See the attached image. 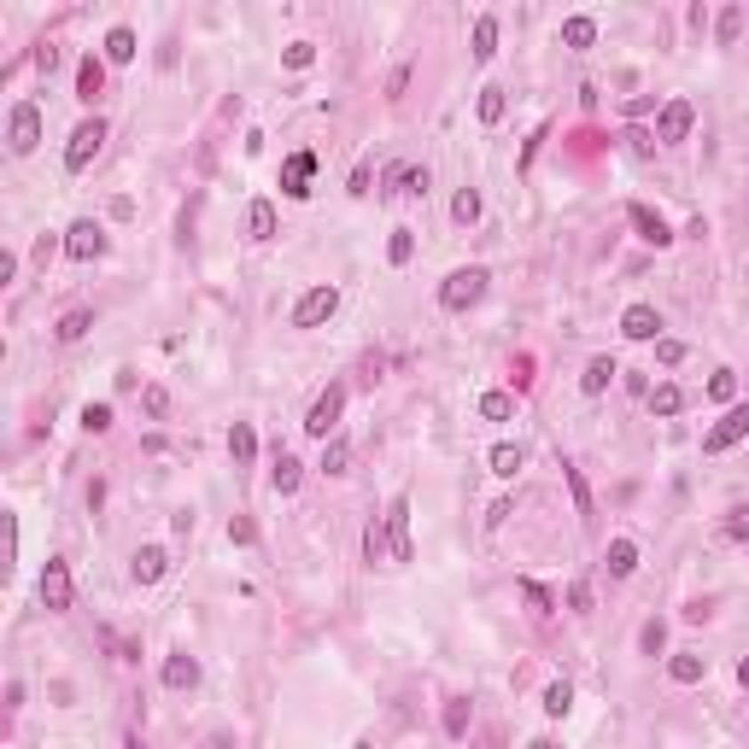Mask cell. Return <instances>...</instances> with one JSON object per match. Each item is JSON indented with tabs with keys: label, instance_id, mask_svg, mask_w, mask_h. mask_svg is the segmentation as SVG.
Segmentation results:
<instances>
[{
	"label": "cell",
	"instance_id": "cell-49",
	"mask_svg": "<svg viewBox=\"0 0 749 749\" xmlns=\"http://www.w3.org/2000/svg\"><path fill=\"white\" fill-rule=\"evenodd\" d=\"M568 603H574V609H592V586L580 580V586H574V592H568Z\"/></svg>",
	"mask_w": 749,
	"mask_h": 749
},
{
	"label": "cell",
	"instance_id": "cell-8",
	"mask_svg": "<svg viewBox=\"0 0 749 749\" xmlns=\"http://www.w3.org/2000/svg\"><path fill=\"white\" fill-rule=\"evenodd\" d=\"M691 124H697L691 100H667V106H662V117H656V141H662V147H679L685 135H691Z\"/></svg>",
	"mask_w": 749,
	"mask_h": 749
},
{
	"label": "cell",
	"instance_id": "cell-15",
	"mask_svg": "<svg viewBox=\"0 0 749 749\" xmlns=\"http://www.w3.org/2000/svg\"><path fill=\"white\" fill-rule=\"evenodd\" d=\"M299 481H305V463H299L293 451H275V474H269V486H275L282 498H293Z\"/></svg>",
	"mask_w": 749,
	"mask_h": 749
},
{
	"label": "cell",
	"instance_id": "cell-52",
	"mask_svg": "<svg viewBox=\"0 0 749 749\" xmlns=\"http://www.w3.org/2000/svg\"><path fill=\"white\" fill-rule=\"evenodd\" d=\"M124 749H141V737H129V744H124Z\"/></svg>",
	"mask_w": 749,
	"mask_h": 749
},
{
	"label": "cell",
	"instance_id": "cell-44",
	"mask_svg": "<svg viewBox=\"0 0 749 749\" xmlns=\"http://www.w3.org/2000/svg\"><path fill=\"white\" fill-rule=\"evenodd\" d=\"M398 182H404V194H410V199H422V194H427V182H434V176H427V170H416V164H410V170H398Z\"/></svg>",
	"mask_w": 749,
	"mask_h": 749
},
{
	"label": "cell",
	"instance_id": "cell-40",
	"mask_svg": "<svg viewBox=\"0 0 749 749\" xmlns=\"http://www.w3.org/2000/svg\"><path fill=\"white\" fill-rule=\"evenodd\" d=\"M386 258H393V264H410V258H416V235H410V228H393V241H386Z\"/></svg>",
	"mask_w": 749,
	"mask_h": 749
},
{
	"label": "cell",
	"instance_id": "cell-5",
	"mask_svg": "<svg viewBox=\"0 0 749 749\" xmlns=\"http://www.w3.org/2000/svg\"><path fill=\"white\" fill-rule=\"evenodd\" d=\"M36 141H42V106H12V117H6V147L12 153H36Z\"/></svg>",
	"mask_w": 749,
	"mask_h": 749
},
{
	"label": "cell",
	"instance_id": "cell-51",
	"mask_svg": "<svg viewBox=\"0 0 749 749\" xmlns=\"http://www.w3.org/2000/svg\"><path fill=\"white\" fill-rule=\"evenodd\" d=\"M737 679H744V685H749V656H744V662H737Z\"/></svg>",
	"mask_w": 749,
	"mask_h": 749
},
{
	"label": "cell",
	"instance_id": "cell-46",
	"mask_svg": "<svg viewBox=\"0 0 749 749\" xmlns=\"http://www.w3.org/2000/svg\"><path fill=\"white\" fill-rule=\"evenodd\" d=\"M445 732H451V737L468 732V703H445Z\"/></svg>",
	"mask_w": 749,
	"mask_h": 749
},
{
	"label": "cell",
	"instance_id": "cell-2",
	"mask_svg": "<svg viewBox=\"0 0 749 749\" xmlns=\"http://www.w3.org/2000/svg\"><path fill=\"white\" fill-rule=\"evenodd\" d=\"M744 439H749V404H732V410L703 434V451L721 457V451H732V445H744Z\"/></svg>",
	"mask_w": 749,
	"mask_h": 749
},
{
	"label": "cell",
	"instance_id": "cell-48",
	"mask_svg": "<svg viewBox=\"0 0 749 749\" xmlns=\"http://www.w3.org/2000/svg\"><path fill=\"white\" fill-rule=\"evenodd\" d=\"M228 538H235V545H252V538H258V527H252V522H241V515H235V522H228Z\"/></svg>",
	"mask_w": 749,
	"mask_h": 749
},
{
	"label": "cell",
	"instance_id": "cell-10",
	"mask_svg": "<svg viewBox=\"0 0 749 749\" xmlns=\"http://www.w3.org/2000/svg\"><path fill=\"white\" fill-rule=\"evenodd\" d=\"M42 603L53 609H71V568L59 562V556H47V568H42Z\"/></svg>",
	"mask_w": 749,
	"mask_h": 749
},
{
	"label": "cell",
	"instance_id": "cell-6",
	"mask_svg": "<svg viewBox=\"0 0 749 749\" xmlns=\"http://www.w3.org/2000/svg\"><path fill=\"white\" fill-rule=\"evenodd\" d=\"M339 410H346V386L334 381V386H328V393L311 404V416H305V434H311V439H328V434L339 427Z\"/></svg>",
	"mask_w": 749,
	"mask_h": 749
},
{
	"label": "cell",
	"instance_id": "cell-1",
	"mask_svg": "<svg viewBox=\"0 0 749 749\" xmlns=\"http://www.w3.org/2000/svg\"><path fill=\"white\" fill-rule=\"evenodd\" d=\"M486 287H492V275H486L481 264H468V269H451V275L439 282V305H445V311H451V316H463L468 305H481V299H486Z\"/></svg>",
	"mask_w": 749,
	"mask_h": 749
},
{
	"label": "cell",
	"instance_id": "cell-7",
	"mask_svg": "<svg viewBox=\"0 0 749 749\" xmlns=\"http://www.w3.org/2000/svg\"><path fill=\"white\" fill-rule=\"evenodd\" d=\"M100 252H106V228H100L94 217L71 223V235H65V258H76V264H94Z\"/></svg>",
	"mask_w": 749,
	"mask_h": 749
},
{
	"label": "cell",
	"instance_id": "cell-38",
	"mask_svg": "<svg viewBox=\"0 0 749 749\" xmlns=\"http://www.w3.org/2000/svg\"><path fill=\"white\" fill-rule=\"evenodd\" d=\"M714 36H721V47H732L737 36H744V6H726L721 24H714Z\"/></svg>",
	"mask_w": 749,
	"mask_h": 749
},
{
	"label": "cell",
	"instance_id": "cell-25",
	"mask_svg": "<svg viewBox=\"0 0 749 749\" xmlns=\"http://www.w3.org/2000/svg\"><path fill=\"white\" fill-rule=\"evenodd\" d=\"M522 445H492V474L498 481H515V474H522Z\"/></svg>",
	"mask_w": 749,
	"mask_h": 749
},
{
	"label": "cell",
	"instance_id": "cell-30",
	"mask_svg": "<svg viewBox=\"0 0 749 749\" xmlns=\"http://www.w3.org/2000/svg\"><path fill=\"white\" fill-rule=\"evenodd\" d=\"M562 42H568V47H592V42H597V18H586V12L568 18V24H562Z\"/></svg>",
	"mask_w": 749,
	"mask_h": 749
},
{
	"label": "cell",
	"instance_id": "cell-50",
	"mask_svg": "<svg viewBox=\"0 0 749 749\" xmlns=\"http://www.w3.org/2000/svg\"><path fill=\"white\" fill-rule=\"evenodd\" d=\"M527 749H562V744H551V737H538V744H527Z\"/></svg>",
	"mask_w": 749,
	"mask_h": 749
},
{
	"label": "cell",
	"instance_id": "cell-42",
	"mask_svg": "<svg viewBox=\"0 0 749 749\" xmlns=\"http://www.w3.org/2000/svg\"><path fill=\"white\" fill-rule=\"evenodd\" d=\"M638 644H644V656H662V644H667V626H662V621H644Z\"/></svg>",
	"mask_w": 749,
	"mask_h": 749
},
{
	"label": "cell",
	"instance_id": "cell-39",
	"mask_svg": "<svg viewBox=\"0 0 749 749\" xmlns=\"http://www.w3.org/2000/svg\"><path fill=\"white\" fill-rule=\"evenodd\" d=\"M282 65H287V71H311V65H316V47L311 42H287Z\"/></svg>",
	"mask_w": 749,
	"mask_h": 749
},
{
	"label": "cell",
	"instance_id": "cell-31",
	"mask_svg": "<svg viewBox=\"0 0 749 749\" xmlns=\"http://www.w3.org/2000/svg\"><path fill=\"white\" fill-rule=\"evenodd\" d=\"M474 112H481V124H504L509 94H504V88H481V106H474Z\"/></svg>",
	"mask_w": 749,
	"mask_h": 749
},
{
	"label": "cell",
	"instance_id": "cell-26",
	"mask_svg": "<svg viewBox=\"0 0 749 749\" xmlns=\"http://www.w3.org/2000/svg\"><path fill=\"white\" fill-rule=\"evenodd\" d=\"M106 59H112V65H129V59H135V29L129 24H117L112 36H106Z\"/></svg>",
	"mask_w": 749,
	"mask_h": 749
},
{
	"label": "cell",
	"instance_id": "cell-22",
	"mask_svg": "<svg viewBox=\"0 0 749 749\" xmlns=\"http://www.w3.org/2000/svg\"><path fill=\"white\" fill-rule=\"evenodd\" d=\"M603 562H609V574H615V580H626V574L638 568V545H633V538H615Z\"/></svg>",
	"mask_w": 749,
	"mask_h": 749
},
{
	"label": "cell",
	"instance_id": "cell-34",
	"mask_svg": "<svg viewBox=\"0 0 749 749\" xmlns=\"http://www.w3.org/2000/svg\"><path fill=\"white\" fill-rule=\"evenodd\" d=\"M346 463H352V445L334 434V439L323 445V474H346Z\"/></svg>",
	"mask_w": 749,
	"mask_h": 749
},
{
	"label": "cell",
	"instance_id": "cell-47",
	"mask_svg": "<svg viewBox=\"0 0 749 749\" xmlns=\"http://www.w3.org/2000/svg\"><path fill=\"white\" fill-rule=\"evenodd\" d=\"M656 357L673 369V363H685V346H679V339H656Z\"/></svg>",
	"mask_w": 749,
	"mask_h": 749
},
{
	"label": "cell",
	"instance_id": "cell-18",
	"mask_svg": "<svg viewBox=\"0 0 749 749\" xmlns=\"http://www.w3.org/2000/svg\"><path fill=\"white\" fill-rule=\"evenodd\" d=\"M615 375H621V369H615V357H592V363H586V375H580V393H609V381H615Z\"/></svg>",
	"mask_w": 749,
	"mask_h": 749
},
{
	"label": "cell",
	"instance_id": "cell-37",
	"mask_svg": "<svg viewBox=\"0 0 749 749\" xmlns=\"http://www.w3.org/2000/svg\"><path fill=\"white\" fill-rule=\"evenodd\" d=\"M708 398H714V404H732V398H737V375H732V369H714V375H708Z\"/></svg>",
	"mask_w": 749,
	"mask_h": 749
},
{
	"label": "cell",
	"instance_id": "cell-17",
	"mask_svg": "<svg viewBox=\"0 0 749 749\" xmlns=\"http://www.w3.org/2000/svg\"><path fill=\"white\" fill-rule=\"evenodd\" d=\"M164 568H170V556L158 551V545H141V551H135V580H141V586H158V580H164Z\"/></svg>",
	"mask_w": 749,
	"mask_h": 749
},
{
	"label": "cell",
	"instance_id": "cell-21",
	"mask_svg": "<svg viewBox=\"0 0 749 749\" xmlns=\"http://www.w3.org/2000/svg\"><path fill=\"white\" fill-rule=\"evenodd\" d=\"M164 685H170V691L199 685V662H194V656H170V662H164Z\"/></svg>",
	"mask_w": 749,
	"mask_h": 749
},
{
	"label": "cell",
	"instance_id": "cell-41",
	"mask_svg": "<svg viewBox=\"0 0 749 749\" xmlns=\"http://www.w3.org/2000/svg\"><path fill=\"white\" fill-rule=\"evenodd\" d=\"M141 410L153 416V422H164V416H170V393H164V386H147V393H141Z\"/></svg>",
	"mask_w": 749,
	"mask_h": 749
},
{
	"label": "cell",
	"instance_id": "cell-23",
	"mask_svg": "<svg viewBox=\"0 0 749 749\" xmlns=\"http://www.w3.org/2000/svg\"><path fill=\"white\" fill-rule=\"evenodd\" d=\"M246 228H252V241H275V205H269V199H252Z\"/></svg>",
	"mask_w": 749,
	"mask_h": 749
},
{
	"label": "cell",
	"instance_id": "cell-13",
	"mask_svg": "<svg viewBox=\"0 0 749 749\" xmlns=\"http://www.w3.org/2000/svg\"><path fill=\"white\" fill-rule=\"evenodd\" d=\"M621 334H626V339H656V334H662V316H656V305H626V311H621Z\"/></svg>",
	"mask_w": 749,
	"mask_h": 749
},
{
	"label": "cell",
	"instance_id": "cell-35",
	"mask_svg": "<svg viewBox=\"0 0 749 749\" xmlns=\"http://www.w3.org/2000/svg\"><path fill=\"white\" fill-rule=\"evenodd\" d=\"M481 416L486 422H509V416H515V398L509 393H481Z\"/></svg>",
	"mask_w": 749,
	"mask_h": 749
},
{
	"label": "cell",
	"instance_id": "cell-29",
	"mask_svg": "<svg viewBox=\"0 0 749 749\" xmlns=\"http://www.w3.org/2000/svg\"><path fill=\"white\" fill-rule=\"evenodd\" d=\"M721 538H726V545H749V504L726 509V522H721Z\"/></svg>",
	"mask_w": 749,
	"mask_h": 749
},
{
	"label": "cell",
	"instance_id": "cell-16",
	"mask_svg": "<svg viewBox=\"0 0 749 749\" xmlns=\"http://www.w3.org/2000/svg\"><path fill=\"white\" fill-rule=\"evenodd\" d=\"M88 328H94V311H88V305H76V311H65V316H59L53 339H59V346H76V339H83Z\"/></svg>",
	"mask_w": 749,
	"mask_h": 749
},
{
	"label": "cell",
	"instance_id": "cell-4",
	"mask_svg": "<svg viewBox=\"0 0 749 749\" xmlns=\"http://www.w3.org/2000/svg\"><path fill=\"white\" fill-rule=\"evenodd\" d=\"M334 311H339V287L323 282V287H311V293L293 305V328H323Z\"/></svg>",
	"mask_w": 749,
	"mask_h": 749
},
{
	"label": "cell",
	"instance_id": "cell-3",
	"mask_svg": "<svg viewBox=\"0 0 749 749\" xmlns=\"http://www.w3.org/2000/svg\"><path fill=\"white\" fill-rule=\"evenodd\" d=\"M100 147H106V124H100V117H83V124L71 129V147H65V170H88Z\"/></svg>",
	"mask_w": 749,
	"mask_h": 749
},
{
	"label": "cell",
	"instance_id": "cell-12",
	"mask_svg": "<svg viewBox=\"0 0 749 749\" xmlns=\"http://www.w3.org/2000/svg\"><path fill=\"white\" fill-rule=\"evenodd\" d=\"M626 217H633L638 241H650V246H667V241H673V228H667L662 211H650V205H638V199H633V205H626Z\"/></svg>",
	"mask_w": 749,
	"mask_h": 749
},
{
	"label": "cell",
	"instance_id": "cell-24",
	"mask_svg": "<svg viewBox=\"0 0 749 749\" xmlns=\"http://www.w3.org/2000/svg\"><path fill=\"white\" fill-rule=\"evenodd\" d=\"M644 404H650L656 416H679V410H685V393H679L673 381H662V386H650V398H644Z\"/></svg>",
	"mask_w": 749,
	"mask_h": 749
},
{
	"label": "cell",
	"instance_id": "cell-36",
	"mask_svg": "<svg viewBox=\"0 0 749 749\" xmlns=\"http://www.w3.org/2000/svg\"><path fill=\"white\" fill-rule=\"evenodd\" d=\"M451 217H457V223H481V194H474V187H463V194H457L451 199Z\"/></svg>",
	"mask_w": 749,
	"mask_h": 749
},
{
	"label": "cell",
	"instance_id": "cell-20",
	"mask_svg": "<svg viewBox=\"0 0 749 749\" xmlns=\"http://www.w3.org/2000/svg\"><path fill=\"white\" fill-rule=\"evenodd\" d=\"M228 457H235L241 468L258 457V434H252V422H235V427H228Z\"/></svg>",
	"mask_w": 749,
	"mask_h": 749
},
{
	"label": "cell",
	"instance_id": "cell-19",
	"mask_svg": "<svg viewBox=\"0 0 749 749\" xmlns=\"http://www.w3.org/2000/svg\"><path fill=\"white\" fill-rule=\"evenodd\" d=\"M468 53L481 59V65L498 53V18H492V12H481V18H474V42H468Z\"/></svg>",
	"mask_w": 749,
	"mask_h": 749
},
{
	"label": "cell",
	"instance_id": "cell-32",
	"mask_svg": "<svg viewBox=\"0 0 749 749\" xmlns=\"http://www.w3.org/2000/svg\"><path fill=\"white\" fill-rule=\"evenodd\" d=\"M562 481H568V492H574V509L580 515H592V486H586V474L574 463H562Z\"/></svg>",
	"mask_w": 749,
	"mask_h": 749
},
{
	"label": "cell",
	"instance_id": "cell-27",
	"mask_svg": "<svg viewBox=\"0 0 749 749\" xmlns=\"http://www.w3.org/2000/svg\"><path fill=\"white\" fill-rule=\"evenodd\" d=\"M363 556L369 562H386V556H393V545H386V515L363 527Z\"/></svg>",
	"mask_w": 749,
	"mask_h": 749
},
{
	"label": "cell",
	"instance_id": "cell-43",
	"mask_svg": "<svg viewBox=\"0 0 749 749\" xmlns=\"http://www.w3.org/2000/svg\"><path fill=\"white\" fill-rule=\"evenodd\" d=\"M522 597H527V603L538 609V615H551V609H556V597L545 592V586H538V580H522Z\"/></svg>",
	"mask_w": 749,
	"mask_h": 749
},
{
	"label": "cell",
	"instance_id": "cell-28",
	"mask_svg": "<svg viewBox=\"0 0 749 749\" xmlns=\"http://www.w3.org/2000/svg\"><path fill=\"white\" fill-rule=\"evenodd\" d=\"M703 673H708L703 656H673V662H667V679H673V685H697Z\"/></svg>",
	"mask_w": 749,
	"mask_h": 749
},
{
	"label": "cell",
	"instance_id": "cell-53",
	"mask_svg": "<svg viewBox=\"0 0 749 749\" xmlns=\"http://www.w3.org/2000/svg\"><path fill=\"white\" fill-rule=\"evenodd\" d=\"M357 749H369V744H357Z\"/></svg>",
	"mask_w": 749,
	"mask_h": 749
},
{
	"label": "cell",
	"instance_id": "cell-33",
	"mask_svg": "<svg viewBox=\"0 0 749 749\" xmlns=\"http://www.w3.org/2000/svg\"><path fill=\"white\" fill-rule=\"evenodd\" d=\"M568 708H574V685H568V679H556V685H545V714H556V721H562Z\"/></svg>",
	"mask_w": 749,
	"mask_h": 749
},
{
	"label": "cell",
	"instance_id": "cell-14",
	"mask_svg": "<svg viewBox=\"0 0 749 749\" xmlns=\"http://www.w3.org/2000/svg\"><path fill=\"white\" fill-rule=\"evenodd\" d=\"M100 94H106V65H100V59L88 53L83 65H76V100H83V106H94Z\"/></svg>",
	"mask_w": 749,
	"mask_h": 749
},
{
	"label": "cell",
	"instance_id": "cell-9",
	"mask_svg": "<svg viewBox=\"0 0 749 749\" xmlns=\"http://www.w3.org/2000/svg\"><path fill=\"white\" fill-rule=\"evenodd\" d=\"M386 545H393V562H410L416 545H410V498H393L386 509Z\"/></svg>",
	"mask_w": 749,
	"mask_h": 749
},
{
	"label": "cell",
	"instance_id": "cell-45",
	"mask_svg": "<svg viewBox=\"0 0 749 749\" xmlns=\"http://www.w3.org/2000/svg\"><path fill=\"white\" fill-rule=\"evenodd\" d=\"M83 427H88V434H106V427H112V404H88Z\"/></svg>",
	"mask_w": 749,
	"mask_h": 749
},
{
	"label": "cell",
	"instance_id": "cell-11",
	"mask_svg": "<svg viewBox=\"0 0 749 749\" xmlns=\"http://www.w3.org/2000/svg\"><path fill=\"white\" fill-rule=\"evenodd\" d=\"M311 176H316V153H293L282 164V194L287 199H305V194H311Z\"/></svg>",
	"mask_w": 749,
	"mask_h": 749
}]
</instances>
